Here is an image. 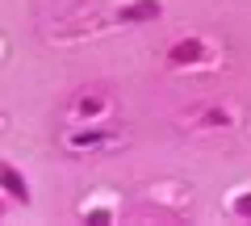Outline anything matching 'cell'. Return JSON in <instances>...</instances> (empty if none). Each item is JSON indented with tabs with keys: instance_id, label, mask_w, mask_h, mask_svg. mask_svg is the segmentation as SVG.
I'll use <instances>...</instances> for the list:
<instances>
[{
	"instance_id": "9c48e42d",
	"label": "cell",
	"mask_w": 251,
	"mask_h": 226,
	"mask_svg": "<svg viewBox=\"0 0 251 226\" xmlns=\"http://www.w3.org/2000/svg\"><path fill=\"white\" fill-rule=\"evenodd\" d=\"M0 214H4V201H0Z\"/></svg>"
},
{
	"instance_id": "ba28073f",
	"label": "cell",
	"mask_w": 251,
	"mask_h": 226,
	"mask_svg": "<svg viewBox=\"0 0 251 226\" xmlns=\"http://www.w3.org/2000/svg\"><path fill=\"white\" fill-rule=\"evenodd\" d=\"M230 122H234V113H230V109H205V118H201V126L218 130V126H230Z\"/></svg>"
},
{
	"instance_id": "8992f818",
	"label": "cell",
	"mask_w": 251,
	"mask_h": 226,
	"mask_svg": "<svg viewBox=\"0 0 251 226\" xmlns=\"http://www.w3.org/2000/svg\"><path fill=\"white\" fill-rule=\"evenodd\" d=\"M80 214L88 218V222H100V226H105V222H113V205H109V201H84V205H80Z\"/></svg>"
},
{
	"instance_id": "52a82bcc",
	"label": "cell",
	"mask_w": 251,
	"mask_h": 226,
	"mask_svg": "<svg viewBox=\"0 0 251 226\" xmlns=\"http://www.w3.org/2000/svg\"><path fill=\"white\" fill-rule=\"evenodd\" d=\"M230 214L239 218V222H251V189H239L230 197Z\"/></svg>"
},
{
	"instance_id": "3957f363",
	"label": "cell",
	"mask_w": 251,
	"mask_h": 226,
	"mask_svg": "<svg viewBox=\"0 0 251 226\" xmlns=\"http://www.w3.org/2000/svg\"><path fill=\"white\" fill-rule=\"evenodd\" d=\"M105 113H109V97H100V92H80L72 100V118L75 122H100Z\"/></svg>"
},
{
	"instance_id": "7a4b0ae2",
	"label": "cell",
	"mask_w": 251,
	"mask_h": 226,
	"mask_svg": "<svg viewBox=\"0 0 251 226\" xmlns=\"http://www.w3.org/2000/svg\"><path fill=\"white\" fill-rule=\"evenodd\" d=\"M105 143H113V130H100L97 122H80V130L67 134L72 151H92V147H105Z\"/></svg>"
},
{
	"instance_id": "5b68a950",
	"label": "cell",
	"mask_w": 251,
	"mask_h": 226,
	"mask_svg": "<svg viewBox=\"0 0 251 226\" xmlns=\"http://www.w3.org/2000/svg\"><path fill=\"white\" fill-rule=\"evenodd\" d=\"M163 13L159 0H126L122 9H117V21H126V25H143V21H155Z\"/></svg>"
},
{
	"instance_id": "277c9868",
	"label": "cell",
	"mask_w": 251,
	"mask_h": 226,
	"mask_svg": "<svg viewBox=\"0 0 251 226\" xmlns=\"http://www.w3.org/2000/svg\"><path fill=\"white\" fill-rule=\"evenodd\" d=\"M0 193H4L9 201H21V205L29 201V180L13 168L9 159H0Z\"/></svg>"
},
{
	"instance_id": "6da1fadb",
	"label": "cell",
	"mask_w": 251,
	"mask_h": 226,
	"mask_svg": "<svg viewBox=\"0 0 251 226\" xmlns=\"http://www.w3.org/2000/svg\"><path fill=\"white\" fill-rule=\"evenodd\" d=\"M214 63V46L205 42V38L188 34V38H176V42L168 46V67H176V72H193V67H209Z\"/></svg>"
}]
</instances>
